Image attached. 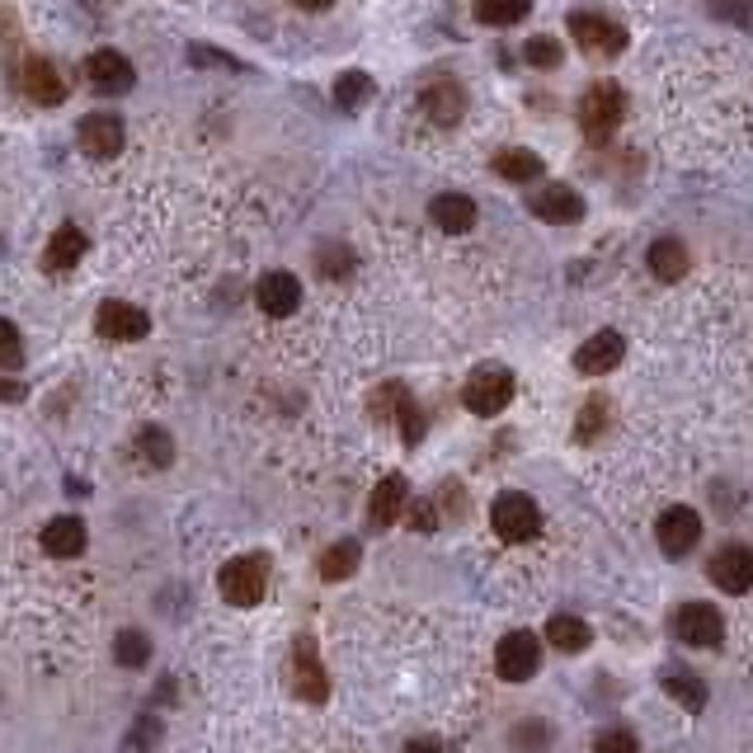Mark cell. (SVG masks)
Listing matches in <instances>:
<instances>
[{"label": "cell", "instance_id": "cell-42", "mask_svg": "<svg viewBox=\"0 0 753 753\" xmlns=\"http://www.w3.org/2000/svg\"><path fill=\"white\" fill-rule=\"evenodd\" d=\"M410 753H443V744H434V740H415V744H410Z\"/></svg>", "mask_w": 753, "mask_h": 753}, {"label": "cell", "instance_id": "cell-1", "mask_svg": "<svg viewBox=\"0 0 753 753\" xmlns=\"http://www.w3.org/2000/svg\"><path fill=\"white\" fill-rule=\"evenodd\" d=\"M622 113H627V99H622V90L613 80H599V85H589L585 99H579V127L593 137V141H603V137H613L617 133V123H622Z\"/></svg>", "mask_w": 753, "mask_h": 753}, {"label": "cell", "instance_id": "cell-38", "mask_svg": "<svg viewBox=\"0 0 753 753\" xmlns=\"http://www.w3.org/2000/svg\"><path fill=\"white\" fill-rule=\"evenodd\" d=\"M161 740V730H155V720H137V735L127 740V749H147V744H155Z\"/></svg>", "mask_w": 753, "mask_h": 753}, {"label": "cell", "instance_id": "cell-16", "mask_svg": "<svg viewBox=\"0 0 753 753\" xmlns=\"http://www.w3.org/2000/svg\"><path fill=\"white\" fill-rule=\"evenodd\" d=\"M419 109L429 113L438 127H452V123H457L462 113H466V95H462L457 80H443V76H438V80H429V85L419 90Z\"/></svg>", "mask_w": 753, "mask_h": 753}, {"label": "cell", "instance_id": "cell-32", "mask_svg": "<svg viewBox=\"0 0 753 753\" xmlns=\"http://www.w3.org/2000/svg\"><path fill=\"white\" fill-rule=\"evenodd\" d=\"M349 268H353V250H344V246H321V274L325 278H349Z\"/></svg>", "mask_w": 753, "mask_h": 753}, {"label": "cell", "instance_id": "cell-21", "mask_svg": "<svg viewBox=\"0 0 753 753\" xmlns=\"http://www.w3.org/2000/svg\"><path fill=\"white\" fill-rule=\"evenodd\" d=\"M42 551L48 556H62V561H71V556H80L85 551V523L80 518H52L48 528H42Z\"/></svg>", "mask_w": 753, "mask_h": 753}, {"label": "cell", "instance_id": "cell-10", "mask_svg": "<svg viewBox=\"0 0 753 753\" xmlns=\"http://www.w3.org/2000/svg\"><path fill=\"white\" fill-rule=\"evenodd\" d=\"M655 537H660V547H664V556H688L692 547H698V537H702V518L692 514V509H664L660 523H655Z\"/></svg>", "mask_w": 753, "mask_h": 753}, {"label": "cell", "instance_id": "cell-26", "mask_svg": "<svg viewBox=\"0 0 753 753\" xmlns=\"http://www.w3.org/2000/svg\"><path fill=\"white\" fill-rule=\"evenodd\" d=\"M405 480L401 476H387V480H381V486L373 490V523H377V528H381V523H396V518H401V509H405Z\"/></svg>", "mask_w": 753, "mask_h": 753}, {"label": "cell", "instance_id": "cell-27", "mask_svg": "<svg viewBox=\"0 0 753 753\" xmlns=\"http://www.w3.org/2000/svg\"><path fill=\"white\" fill-rule=\"evenodd\" d=\"M359 561H363V547H359V542H335V547L321 556V579L339 585V579H349L353 570H359Z\"/></svg>", "mask_w": 753, "mask_h": 753}, {"label": "cell", "instance_id": "cell-28", "mask_svg": "<svg viewBox=\"0 0 753 753\" xmlns=\"http://www.w3.org/2000/svg\"><path fill=\"white\" fill-rule=\"evenodd\" d=\"M367 95H373V80H367V71H344V76L335 80V104L339 109H359Z\"/></svg>", "mask_w": 753, "mask_h": 753}, {"label": "cell", "instance_id": "cell-12", "mask_svg": "<svg viewBox=\"0 0 753 753\" xmlns=\"http://www.w3.org/2000/svg\"><path fill=\"white\" fill-rule=\"evenodd\" d=\"M20 90H24V99H34V104H62V99H66V80L57 76V66L48 62V57H24Z\"/></svg>", "mask_w": 753, "mask_h": 753}, {"label": "cell", "instance_id": "cell-13", "mask_svg": "<svg viewBox=\"0 0 753 753\" xmlns=\"http://www.w3.org/2000/svg\"><path fill=\"white\" fill-rule=\"evenodd\" d=\"M528 208H532L542 222H551V226H565V222H579V217H585V198H579L570 184H547V189H537V193L528 198Z\"/></svg>", "mask_w": 753, "mask_h": 753}, {"label": "cell", "instance_id": "cell-3", "mask_svg": "<svg viewBox=\"0 0 753 753\" xmlns=\"http://www.w3.org/2000/svg\"><path fill=\"white\" fill-rule=\"evenodd\" d=\"M222 599L226 603H236V607H254L268 593V561L264 556H236V561H226V570H222Z\"/></svg>", "mask_w": 753, "mask_h": 753}, {"label": "cell", "instance_id": "cell-29", "mask_svg": "<svg viewBox=\"0 0 753 753\" xmlns=\"http://www.w3.org/2000/svg\"><path fill=\"white\" fill-rule=\"evenodd\" d=\"M113 655H118V664H127V669H141V664L151 660V641L141 631H123L118 641H113Z\"/></svg>", "mask_w": 753, "mask_h": 753}, {"label": "cell", "instance_id": "cell-4", "mask_svg": "<svg viewBox=\"0 0 753 753\" xmlns=\"http://www.w3.org/2000/svg\"><path fill=\"white\" fill-rule=\"evenodd\" d=\"M490 523H494V532H500L504 542H532L537 528H542V514H537V504L528 500V494L504 490L490 509Z\"/></svg>", "mask_w": 753, "mask_h": 753}, {"label": "cell", "instance_id": "cell-20", "mask_svg": "<svg viewBox=\"0 0 753 753\" xmlns=\"http://www.w3.org/2000/svg\"><path fill=\"white\" fill-rule=\"evenodd\" d=\"M80 254H85V236L76 226H57L48 250H42V268H48V274H66V268L80 264Z\"/></svg>", "mask_w": 753, "mask_h": 753}, {"label": "cell", "instance_id": "cell-7", "mask_svg": "<svg viewBox=\"0 0 753 753\" xmlns=\"http://www.w3.org/2000/svg\"><path fill=\"white\" fill-rule=\"evenodd\" d=\"M85 80H90L99 95H123V90H133L137 71H133V62H127L123 52L99 48V52L85 57Z\"/></svg>", "mask_w": 753, "mask_h": 753}, {"label": "cell", "instance_id": "cell-23", "mask_svg": "<svg viewBox=\"0 0 753 753\" xmlns=\"http://www.w3.org/2000/svg\"><path fill=\"white\" fill-rule=\"evenodd\" d=\"M547 641L556 645V650H565V655H579V650H589L593 631H589V622H585V617L561 613V617H551V622H547Z\"/></svg>", "mask_w": 753, "mask_h": 753}, {"label": "cell", "instance_id": "cell-6", "mask_svg": "<svg viewBox=\"0 0 753 753\" xmlns=\"http://www.w3.org/2000/svg\"><path fill=\"white\" fill-rule=\"evenodd\" d=\"M494 669H500V678H509V683H528V678L542 669V645H537L532 631H509L500 650H494Z\"/></svg>", "mask_w": 753, "mask_h": 753}, {"label": "cell", "instance_id": "cell-39", "mask_svg": "<svg viewBox=\"0 0 753 753\" xmlns=\"http://www.w3.org/2000/svg\"><path fill=\"white\" fill-rule=\"evenodd\" d=\"M410 523H415V528H434V509H429V504H419L415 514H410Z\"/></svg>", "mask_w": 753, "mask_h": 753}, {"label": "cell", "instance_id": "cell-22", "mask_svg": "<svg viewBox=\"0 0 753 753\" xmlns=\"http://www.w3.org/2000/svg\"><path fill=\"white\" fill-rule=\"evenodd\" d=\"M645 264H650V274H655V278L678 283V278L688 274V246H683V240H674V236H664V240H655V246H650Z\"/></svg>", "mask_w": 753, "mask_h": 753}, {"label": "cell", "instance_id": "cell-37", "mask_svg": "<svg viewBox=\"0 0 753 753\" xmlns=\"http://www.w3.org/2000/svg\"><path fill=\"white\" fill-rule=\"evenodd\" d=\"M599 429H603V405L593 401V405H585V415H579V429L575 434L589 443V438H599Z\"/></svg>", "mask_w": 753, "mask_h": 753}, {"label": "cell", "instance_id": "cell-2", "mask_svg": "<svg viewBox=\"0 0 753 753\" xmlns=\"http://www.w3.org/2000/svg\"><path fill=\"white\" fill-rule=\"evenodd\" d=\"M462 401L472 415H500V410L514 401V373L509 367H476L462 387Z\"/></svg>", "mask_w": 753, "mask_h": 753}, {"label": "cell", "instance_id": "cell-33", "mask_svg": "<svg viewBox=\"0 0 753 753\" xmlns=\"http://www.w3.org/2000/svg\"><path fill=\"white\" fill-rule=\"evenodd\" d=\"M523 57H528L532 66H547L551 71V66H561V42L556 38H532L528 48H523Z\"/></svg>", "mask_w": 753, "mask_h": 753}, {"label": "cell", "instance_id": "cell-11", "mask_svg": "<svg viewBox=\"0 0 753 753\" xmlns=\"http://www.w3.org/2000/svg\"><path fill=\"white\" fill-rule=\"evenodd\" d=\"M622 353H627V339H622L617 330H599V335H589L585 344L575 349V367L585 377H603V373H613V367L622 363Z\"/></svg>", "mask_w": 753, "mask_h": 753}, {"label": "cell", "instance_id": "cell-31", "mask_svg": "<svg viewBox=\"0 0 753 753\" xmlns=\"http://www.w3.org/2000/svg\"><path fill=\"white\" fill-rule=\"evenodd\" d=\"M664 688H669V692H674V698L683 702V706H692V712H698V706L706 702L702 678H692V674H669V678H664Z\"/></svg>", "mask_w": 753, "mask_h": 753}, {"label": "cell", "instance_id": "cell-30", "mask_svg": "<svg viewBox=\"0 0 753 753\" xmlns=\"http://www.w3.org/2000/svg\"><path fill=\"white\" fill-rule=\"evenodd\" d=\"M137 448H141V457H151V466H170V462H175V443H170L161 429H141Z\"/></svg>", "mask_w": 753, "mask_h": 753}, {"label": "cell", "instance_id": "cell-35", "mask_svg": "<svg viewBox=\"0 0 753 753\" xmlns=\"http://www.w3.org/2000/svg\"><path fill=\"white\" fill-rule=\"evenodd\" d=\"M593 753H641V749H636V740L627 730H603L599 744H593Z\"/></svg>", "mask_w": 753, "mask_h": 753}, {"label": "cell", "instance_id": "cell-8", "mask_svg": "<svg viewBox=\"0 0 753 753\" xmlns=\"http://www.w3.org/2000/svg\"><path fill=\"white\" fill-rule=\"evenodd\" d=\"M95 330L104 339H118V344H133V339H147L151 330V316L133 302H104L95 316Z\"/></svg>", "mask_w": 753, "mask_h": 753}, {"label": "cell", "instance_id": "cell-14", "mask_svg": "<svg viewBox=\"0 0 753 753\" xmlns=\"http://www.w3.org/2000/svg\"><path fill=\"white\" fill-rule=\"evenodd\" d=\"M254 302H260L264 316H292V311L302 306V283H297L292 274H283V268H274V274L260 278Z\"/></svg>", "mask_w": 753, "mask_h": 753}, {"label": "cell", "instance_id": "cell-15", "mask_svg": "<svg viewBox=\"0 0 753 753\" xmlns=\"http://www.w3.org/2000/svg\"><path fill=\"white\" fill-rule=\"evenodd\" d=\"M80 151L95 155V161H113V155L123 151V118H113V113H90V118L80 123Z\"/></svg>", "mask_w": 753, "mask_h": 753}, {"label": "cell", "instance_id": "cell-36", "mask_svg": "<svg viewBox=\"0 0 753 753\" xmlns=\"http://www.w3.org/2000/svg\"><path fill=\"white\" fill-rule=\"evenodd\" d=\"M712 14H720V20H730V24H749L753 0H712Z\"/></svg>", "mask_w": 753, "mask_h": 753}, {"label": "cell", "instance_id": "cell-17", "mask_svg": "<svg viewBox=\"0 0 753 753\" xmlns=\"http://www.w3.org/2000/svg\"><path fill=\"white\" fill-rule=\"evenodd\" d=\"M292 688H297V698H306V702H325V692H330V678H325L311 641L292 645Z\"/></svg>", "mask_w": 753, "mask_h": 753}, {"label": "cell", "instance_id": "cell-24", "mask_svg": "<svg viewBox=\"0 0 753 753\" xmlns=\"http://www.w3.org/2000/svg\"><path fill=\"white\" fill-rule=\"evenodd\" d=\"M494 175H504V179H514V184H528L542 175V155L537 151H523V147H509L494 155Z\"/></svg>", "mask_w": 753, "mask_h": 753}, {"label": "cell", "instance_id": "cell-25", "mask_svg": "<svg viewBox=\"0 0 753 753\" xmlns=\"http://www.w3.org/2000/svg\"><path fill=\"white\" fill-rule=\"evenodd\" d=\"M532 10V0H476V20L486 28H509V24H523Z\"/></svg>", "mask_w": 753, "mask_h": 753}, {"label": "cell", "instance_id": "cell-40", "mask_svg": "<svg viewBox=\"0 0 753 753\" xmlns=\"http://www.w3.org/2000/svg\"><path fill=\"white\" fill-rule=\"evenodd\" d=\"M0 401H24V387L20 381H0Z\"/></svg>", "mask_w": 753, "mask_h": 753}, {"label": "cell", "instance_id": "cell-5", "mask_svg": "<svg viewBox=\"0 0 753 753\" xmlns=\"http://www.w3.org/2000/svg\"><path fill=\"white\" fill-rule=\"evenodd\" d=\"M570 34H575V42L589 57H617V52H627V28L613 24L607 14H589V10L570 14Z\"/></svg>", "mask_w": 753, "mask_h": 753}, {"label": "cell", "instance_id": "cell-41", "mask_svg": "<svg viewBox=\"0 0 753 753\" xmlns=\"http://www.w3.org/2000/svg\"><path fill=\"white\" fill-rule=\"evenodd\" d=\"M292 5H297V10H330L335 0H292Z\"/></svg>", "mask_w": 753, "mask_h": 753}, {"label": "cell", "instance_id": "cell-34", "mask_svg": "<svg viewBox=\"0 0 753 753\" xmlns=\"http://www.w3.org/2000/svg\"><path fill=\"white\" fill-rule=\"evenodd\" d=\"M24 363V344H20V330L10 321H0V367H20Z\"/></svg>", "mask_w": 753, "mask_h": 753}, {"label": "cell", "instance_id": "cell-19", "mask_svg": "<svg viewBox=\"0 0 753 753\" xmlns=\"http://www.w3.org/2000/svg\"><path fill=\"white\" fill-rule=\"evenodd\" d=\"M429 217L438 231H448V236H466L476 226V203L466 193H438L434 203H429Z\"/></svg>", "mask_w": 753, "mask_h": 753}, {"label": "cell", "instance_id": "cell-18", "mask_svg": "<svg viewBox=\"0 0 753 753\" xmlns=\"http://www.w3.org/2000/svg\"><path fill=\"white\" fill-rule=\"evenodd\" d=\"M712 579L726 593H749L753 589V551L749 547H726L712 561Z\"/></svg>", "mask_w": 753, "mask_h": 753}, {"label": "cell", "instance_id": "cell-9", "mask_svg": "<svg viewBox=\"0 0 753 753\" xmlns=\"http://www.w3.org/2000/svg\"><path fill=\"white\" fill-rule=\"evenodd\" d=\"M674 631H678V641L712 650V645H720V636H726V622H720V613L712 603H688V607H678Z\"/></svg>", "mask_w": 753, "mask_h": 753}]
</instances>
